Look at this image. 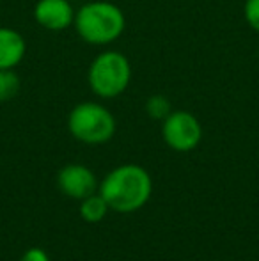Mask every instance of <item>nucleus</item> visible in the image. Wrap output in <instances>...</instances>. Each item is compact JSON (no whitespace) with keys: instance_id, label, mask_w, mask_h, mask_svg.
Returning <instances> with one entry per match:
<instances>
[{"instance_id":"obj_1","label":"nucleus","mask_w":259,"mask_h":261,"mask_svg":"<svg viewBox=\"0 0 259 261\" xmlns=\"http://www.w3.org/2000/svg\"><path fill=\"white\" fill-rule=\"evenodd\" d=\"M153 181L149 172L137 164H125L112 169L100 185V194L108 208L119 213H133L149 201Z\"/></svg>"},{"instance_id":"obj_2","label":"nucleus","mask_w":259,"mask_h":261,"mask_svg":"<svg viewBox=\"0 0 259 261\" xmlns=\"http://www.w3.org/2000/svg\"><path fill=\"white\" fill-rule=\"evenodd\" d=\"M73 27L87 45L103 46L121 38L126 29V16L110 0H89L76 9Z\"/></svg>"},{"instance_id":"obj_3","label":"nucleus","mask_w":259,"mask_h":261,"mask_svg":"<svg viewBox=\"0 0 259 261\" xmlns=\"http://www.w3.org/2000/svg\"><path fill=\"white\" fill-rule=\"evenodd\" d=\"M131 82L130 59L119 50H105L93 59L87 69V84L101 100H112L125 93Z\"/></svg>"},{"instance_id":"obj_4","label":"nucleus","mask_w":259,"mask_h":261,"mask_svg":"<svg viewBox=\"0 0 259 261\" xmlns=\"http://www.w3.org/2000/svg\"><path fill=\"white\" fill-rule=\"evenodd\" d=\"M116 117L98 101H82L68 116V130L76 141L89 146L108 142L116 134Z\"/></svg>"},{"instance_id":"obj_5","label":"nucleus","mask_w":259,"mask_h":261,"mask_svg":"<svg viewBox=\"0 0 259 261\" xmlns=\"http://www.w3.org/2000/svg\"><path fill=\"white\" fill-rule=\"evenodd\" d=\"M162 135L170 149L187 153L195 149L203 141V126L192 112L172 110L162 121Z\"/></svg>"},{"instance_id":"obj_6","label":"nucleus","mask_w":259,"mask_h":261,"mask_svg":"<svg viewBox=\"0 0 259 261\" xmlns=\"http://www.w3.org/2000/svg\"><path fill=\"white\" fill-rule=\"evenodd\" d=\"M57 187H59L64 196L82 201L85 197L96 194L98 179L87 165L68 164L57 174Z\"/></svg>"},{"instance_id":"obj_7","label":"nucleus","mask_w":259,"mask_h":261,"mask_svg":"<svg viewBox=\"0 0 259 261\" xmlns=\"http://www.w3.org/2000/svg\"><path fill=\"white\" fill-rule=\"evenodd\" d=\"M75 13L69 0H38L34 6L36 23L50 32H63L71 27Z\"/></svg>"},{"instance_id":"obj_8","label":"nucleus","mask_w":259,"mask_h":261,"mask_svg":"<svg viewBox=\"0 0 259 261\" xmlns=\"http://www.w3.org/2000/svg\"><path fill=\"white\" fill-rule=\"evenodd\" d=\"M27 54L25 38L11 27H0V69H14Z\"/></svg>"},{"instance_id":"obj_9","label":"nucleus","mask_w":259,"mask_h":261,"mask_svg":"<svg viewBox=\"0 0 259 261\" xmlns=\"http://www.w3.org/2000/svg\"><path fill=\"white\" fill-rule=\"evenodd\" d=\"M108 204L107 201L103 199L101 194H93V196L82 199V204H80V217H82L85 222L89 224H96L100 222L101 219H105L108 212Z\"/></svg>"},{"instance_id":"obj_10","label":"nucleus","mask_w":259,"mask_h":261,"mask_svg":"<svg viewBox=\"0 0 259 261\" xmlns=\"http://www.w3.org/2000/svg\"><path fill=\"white\" fill-rule=\"evenodd\" d=\"M21 80L14 69H0V103L11 101L20 93Z\"/></svg>"},{"instance_id":"obj_11","label":"nucleus","mask_w":259,"mask_h":261,"mask_svg":"<svg viewBox=\"0 0 259 261\" xmlns=\"http://www.w3.org/2000/svg\"><path fill=\"white\" fill-rule=\"evenodd\" d=\"M144 110L151 119L155 121H163L170 112H172V105L170 100L165 94H153L146 100Z\"/></svg>"},{"instance_id":"obj_12","label":"nucleus","mask_w":259,"mask_h":261,"mask_svg":"<svg viewBox=\"0 0 259 261\" xmlns=\"http://www.w3.org/2000/svg\"><path fill=\"white\" fill-rule=\"evenodd\" d=\"M243 18L247 25L259 34V0H245L243 2Z\"/></svg>"},{"instance_id":"obj_13","label":"nucleus","mask_w":259,"mask_h":261,"mask_svg":"<svg viewBox=\"0 0 259 261\" xmlns=\"http://www.w3.org/2000/svg\"><path fill=\"white\" fill-rule=\"evenodd\" d=\"M20 261H50V258L41 247H31L23 252Z\"/></svg>"}]
</instances>
